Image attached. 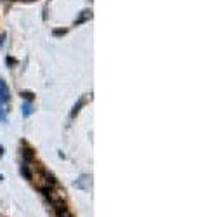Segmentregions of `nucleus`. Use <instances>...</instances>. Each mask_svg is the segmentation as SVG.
Wrapping results in <instances>:
<instances>
[{
  "instance_id": "f257e3e1",
  "label": "nucleus",
  "mask_w": 208,
  "mask_h": 217,
  "mask_svg": "<svg viewBox=\"0 0 208 217\" xmlns=\"http://www.w3.org/2000/svg\"><path fill=\"white\" fill-rule=\"evenodd\" d=\"M75 186L80 187V189H90V186H92V177L90 176H82L80 179H76Z\"/></svg>"
},
{
  "instance_id": "f03ea898",
  "label": "nucleus",
  "mask_w": 208,
  "mask_h": 217,
  "mask_svg": "<svg viewBox=\"0 0 208 217\" xmlns=\"http://www.w3.org/2000/svg\"><path fill=\"white\" fill-rule=\"evenodd\" d=\"M10 97V94H9V89H7V85L0 80V103H7Z\"/></svg>"
},
{
  "instance_id": "7ed1b4c3",
  "label": "nucleus",
  "mask_w": 208,
  "mask_h": 217,
  "mask_svg": "<svg viewBox=\"0 0 208 217\" xmlns=\"http://www.w3.org/2000/svg\"><path fill=\"white\" fill-rule=\"evenodd\" d=\"M31 111H33V108H31V103H24V104H23V115H24V117H30Z\"/></svg>"
},
{
  "instance_id": "20e7f679",
  "label": "nucleus",
  "mask_w": 208,
  "mask_h": 217,
  "mask_svg": "<svg viewBox=\"0 0 208 217\" xmlns=\"http://www.w3.org/2000/svg\"><path fill=\"white\" fill-rule=\"evenodd\" d=\"M21 172H23V176H24V177H26V179H31V174H30V170H28V168L24 167V165L21 167Z\"/></svg>"
},
{
  "instance_id": "39448f33",
  "label": "nucleus",
  "mask_w": 208,
  "mask_h": 217,
  "mask_svg": "<svg viewBox=\"0 0 208 217\" xmlns=\"http://www.w3.org/2000/svg\"><path fill=\"white\" fill-rule=\"evenodd\" d=\"M5 120V111L2 109V106H0V122H4Z\"/></svg>"
},
{
  "instance_id": "423d86ee",
  "label": "nucleus",
  "mask_w": 208,
  "mask_h": 217,
  "mask_svg": "<svg viewBox=\"0 0 208 217\" xmlns=\"http://www.w3.org/2000/svg\"><path fill=\"white\" fill-rule=\"evenodd\" d=\"M24 158H30V149H24Z\"/></svg>"
},
{
  "instance_id": "0eeeda50",
  "label": "nucleus",
  "mask_w": 208,
  "mask_h": 217,
  "mask_svg": "<svg viewBox=\"0 0 208 217\" xmlns=\"http://www.w3.org/2000/svg\"><path fill=\"white\" fill-rule=\"evenodd\" d=\"M4 40H5V35H2V37H0V45L4 44Z\"/></svg>"
},
{
  "instance_id": "6e6552de",
  "label": "nucleus",
  "mask_w": 208,
  "mask_h": 217,
  "mask_svg": "<svg viewBox=\"0 0 208 217\" xmlns=\"http://www.w3.org/2000/svg\"><path fill=\"white\" fill-rule=\"evenodd\" d=\"M2 153H4V149H2V146H0V156H2Z\"/></svg>"
},
{
  "instance_id": "1a4fd4ad",
  "label": "nucleus",
  "mask_w": 208,
  "mask_h": 217,
  "mask_svg": "<svg viewBox=\"0 0 208 217\" xmlns=\"http://www.w3.org/2000/svg\"><path fill=\"white\" fill-rule=\"evenodd\" d=\"M2 179H4V176H2V174H0V181H2Z\"/></svg>"
}]
</instances>
